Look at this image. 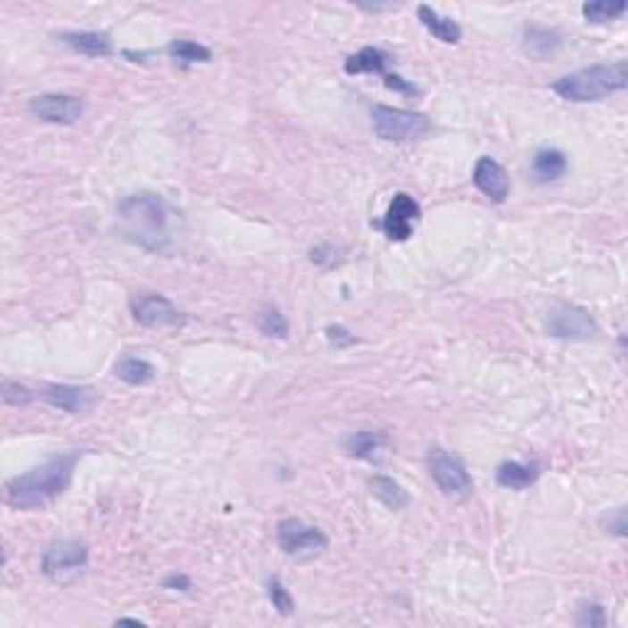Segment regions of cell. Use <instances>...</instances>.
Returning <instances> with one entry per match:
<instances>
[{
    "mask_svg": "<svg viewBox=\"0 0 628 628\" xmlns=\"http://www.w3.org/2000/svg\"><path fill=\"white\" fill-rule=\"evenodd\" d=\"M77 459L79 452L52 456L45 465L35 466V469L10 479L8 486H5V501H8V506L18 508V511H32V508L49 506V503L59 498L69 489Z\"/></svg>",
    "mask_w": 628,
    "mask_h": 628,
    "instance_id": "6da1fadb",
    "label": "cell"
},
{
    "mask_svg": "<svg viewBox=\"0 0 628 628\" xmlns=\"http://www.w3.org/2000/svg\"><path fill=\"white\" fill-rule=\"evenodd\" d=\"M118 219L123 233L150 251H163L170 243L172 212L157 194H130L118 202Z\"/></svg>",
    "mask_w": 628,
    "mask_h": 628,
    "instance_id": "7a4b0ae2",
    "label": "cell"
},
{
    "mask_svg": "<svg viewBox=\"0 0 628 628\" xmlns=\"http://www.w3.org/2000/svg\"><path fill=\"white\" fill-rule=\"evenodd\" d=\"M628 87V64L614 62V64H594V67L580 69L574 74L557 79L552 84V91L560 94L565 101L574 104H590V101H601L616 91H624Z\"/></svg>",
    "mask_w": 628,
    "mask_h": 628,
    "instance_id": "3957f363",
    "label": "cell"
},
{
    "mask_svg": "<svg viewBox=\"0 0 628 628\" xmlns=\"http://www.w3.org/2000/svg\"><path fill=\"white\" fill-rule=\"evenodd\" d=\"M371 123H373V133L381 140H388V143L420 140V138H425L432 130V121L425 113L390 106H373Z\"/></svg>",
    "mask_w": 628,
    "mask_h": 628,
    "instance_id": "277c9868",
    "label": "cell"
},
{
    "mask_svg": "<svg viewBox=\"0 0 628 628\" xmlns=\"http://www.w3.org/2000/svg\"><path fill=\"white\" fill-rule=\"evenodd\" d=\"M88 548L81 540H57L42 555V572L54 584H69L87 570Z\"/></svg>",
    "mask_w": 628,
    "mask_h": 628,
    "instance_id": "5b68a950",
    "label": "cell"
},
{
    "mask_svg": "<svg viewBox=\"0 0 628 628\" xmlns=\"http://www.w3.org/2000/svg\"><path fill=\"white\" fill-rule=\"evenodd\" d=\"M545 327L550 337L565 341H590L599 334V324L591 317V312L574 302H555L548 312Z\"/></svg>",
    "mask_w": 628,
    "mask_h": 628,
    "instance_id": "8992f818",
    "label": "cell"
},
{
    "mask_svg": "<svg viewBox=\"0 0 628 628\" xmlns=\"http://www.w3.org/2000/svg\"><path fill=\"white\" fill-rule=\"evenodd\" d=\"M427 469L432 481L437 483V489L449 496V498H466L472 496L473 481L466 466L456 459V456L447 455L442 449H435L430 459H427Z\"/></svg>",
    "mask_w": 628,
    "mask_h": 628,
    "instance_id": "52a82bcc",
    "label": "cell"
},
{
    "mask_svg": "<svg viewBox=\"0 0 628 628\" xmlns=\"http://www.w3.org/2000/svg\"><path fill=\"white\" fill-rule=\"evenodd\" d=\"M278 545L285 555L292 557H312L327 548V535L297 518H285L278 525Z\"/></svg>",
    "mask_w": 628,
    "mask_h": 628,
    "instance_id": "ba28073f",
    "label": "cell"
},
{
    "mask_svg": "<svg viewBox=\"0 0 628 628\" xmlns=\"http://www.w3.org/2000/svg\"><path fill=\"white\" fill-rule=\"evenodd\" d=\"M29 113L45 123L71 126L84 116V101L74 94H42L29 101Z\"/></svg>",
    "mask_w": 628,
    "mask_h": 628,
    "instance_id": "9c48e42d",
    "label": "cell"
},
{
    "mask_svg": "<svg viewBox=\"0 0 628 628\" xmlns=\"http://www.w3.org/2000/svg\"><path fill=\"white\" fill-rule=\"evenodd\" d=\"M130 312L136 317L138 324L150 329L160 327H180L184 324V312L177 310L172 302L155 295V292H147V295H138L136 300L130 302Z\"/></svg>",
    "mask_w": 628,
    "mask_h": 628,
    "instance_id": "30bf717a",
    "label": "cell"
},
{
    "mask_svg": "<svg viewBox=\"0 0 628 628\" xmlns=\"http://www.w3.org/2000/svg\"><path fill=\"white\" fill-rule=\"evenodd\" d=\"M420 216H423V209H420V204L410 197V194L406 192H398L396 197H393V202L388 204V212L386 216H383V233H386L390 241H407L410 236H413V229H415V223L420 222Z\"/></svg>",
    "mask_w": 628,
    "mask_h": 628,
    "instance_id": "8fae6325",
    "label": "cell"
},
{
    "mask_svg": "<svg viewBox=\"0 0 628 628\" xmlns=\"http://www.w3.org/2000/svg\"><path fill=\"white\" fill-rule=\"evenodd\" d=\"M473 184L481 194H486L491 202L503 204L511 192V180L501 163H496L493 157H479V163L473 167Z\"/></svg>",
    "mask_w": 628,
    "mask_h": 628,
    "instance_id": "7c38bea8",
    "label": "cell"
},
{
    "mask_svg": "<svg viewBox=\"0 0 628 628\" xmlns=\"http://www.w3.org/2000/svg\"><path fill=\"white\" fill-rule=\"evenodd\" d=\"M38 398H42L52 407L71 413V415L87 413L96 406V393L84 386H45L38 393Z\"/></svg>",
    "mask_w": 628,
    "mask_h": 628,
    "instance_id": "4fadbf2b",
    "label": "cell"
},
{
    "mask_svg": "<svg viewBox=\"0 0 628 628\" xmlns=\"http://www.w3.org/2000/svg\"><path fill=\"white\" fill-rule=\"evenodd\" d=\"M390 449V440L386 432L381 430H361L347 440V452L354 459H364V462H383Z\"/></svg>",
    "mask_w": 628,
    "mask_h": 628,
    "instance_id": "5bb4252c",
    "label": "cell"
},
{
    "mask_svg": "<svg viewBox=\"0 0 628 628\" xmlns=\"http://www.w3.org/2000/svg\"><path fill=\"white\" fill-rule=\"evenodd\" d=\"M540 476V466L535 462H503L496 469V483L511 491H525Z\"/></svg>",
    "mask_w": 628,
    "mask_h": 628,
    "instance_id": "9a60e30c",
    "label": "cell"
},
{
    "mask_svg": "<svg viewBox=\"0 0 628 628\" xmlns=\"http://www.w3.org/2000/svg\"><path fill=\"white\" fill-rule=\"evenodd\" d=\"M62 42L69 45L71 49H77L87 57H108L113 47L106 32H94V29H84V32H67L62 35Z\"/></svg>",
    "mask_w": 628,
    "mask_h": 628,
    "instance_id": "2e32d148",
    "label": "cell"
},
{
    "mask_svg": "<svg viewBox=\"0 0 628 628\" xmlns=\"http://www.w3.org/2000/svg\"><path fill=\"white\" fill-rule=\"evenodd\" d=\"M417 18H420V22H423L440 42H445V45H456V42L462 39V28L456 25L455 20L440 15V13L430 8V5H420V8H417Z\"/></svg>",
    "mask_w": 628,
    "mask_h": 628,
    "instance_id": "e0dca14e",
    "label": "cell"
},
{
    "mask_svg": "<svg viewBox=\"0 0 628 628\" xmlns=\"http://www.w3.org/2000/svg\"><path fill=\"white\" fill-rule=\"evenodd\" d=\"M532 172L538 177V182H555L567 172V157L562 150L542 147L532 157Z\"/></svg>",
    "mask_w": 628,
    "mask_h": 628,
    "instance_id": "ac0fdd59",
    "label": "cell"
},
{
    "mask_svg": "<svg viewBox=\"0 0 628 628\" xmlns=\"http://www.w3.org/2000/svg\"><path fill=\"white\" fill-rule=\"evenodd\" d=\"M386 64L388 54L383 49L364 47L344 62V71L347 74H383L386 77Z\"/></svg>",
    "mask_w": 628,
    "mask_h": 628,
    "instance_id": "d6986e66",
    "label": "cell"
},
{
    "mask_svg": "<svg viewBox=\"0 0 628 628\" xmlns=\"http://www.w3.org/2000/svg\"><path fill=\"white\" fill-rule=\"evenodd\" d=\"M368 489L390 511H403L407 503H410V496H407L406 489L396 479H390V476H373L368 481Z\"/></svg>",
    "mask_w": 628,
    "mask_h": 628,
    "instance_id": "ffe728a7",
    "label": "cell"
},
{
    "mask_svg": "<svg viewBox=\"0 0 628 628\" xmlns=\"http://www.w3.org/2000/svg\"><path fill=\"white\" fill-rule=\"evenodd\" d=\"M113 373H116L123 383H128V386H146V383H150V381L155 378V368H153V364L146 361V358L123 356L116 366H113Z\"/></svg>",
    "mask_w": 628,
    "mask_h": 628,
    "instance_id": "44dd1931",
    "label": "cell"
},
{
    "mask_svg": "<svg viewBox=\"0 0 628 628\" xmlns=\"http://www.w3.org/2000/svg\"><path fill=\"white\" fill-rule=\"evenodd\" d=\"M562 39L555 29L548 28H531L525 32V49L535 54V57H548V54H555L560 49Z\"/></svg>",
    "mask_w": 628,
    "mask_h": 628,
    "instance_id": "7402d4cb",
    "label": "cell"
},
{
    "mask_svg": "<svg viewBox=\"0 0 628 628\" xmlns=\"http://www.w3.org/2000/svg\"><path fill=\"white\" fill-rule=\"evenodd\" d=\"M167 54L172 59H180L184 64H197V62H212V49L204 47L192 39H172L167 45Z\"/></svg>",
    "mask_w": 628,
    "mask_h": 628,
    "instance_id": "603a6c76",
    "label": "cell"
},
{
    "mask_svg": "<svg viewBox=\"0 0 628 628\" xmlns=\"http://www.w3.org/2000/svg\"><path fill=\"white\" fill-rule=\"evenodd\" d=\"M626 3L624 0H591V3H584L582 5V15L590 20V22H609V20L621 18L626 13Z\"/></svg>",
    "mask_w": 628,
    "mask_h": 628,
    "instance_id": "cb8c5ba5",
    "label": "cell"
},
{
    "mask_svg": "<svg viewBox=\"0 0 628 628\" xmlns=\"http://www.w3.org/2000/svg\"><path fill=\"white\" fill-rule=\"evenodd\" d=\"M258 327H261L265 337H288V319H285V314L278 307H263L261 314H258Z\"/></svg>",
    "mask_w": 628,
    "mask_h": 628,
    "instance_id": "d4e9b609",
    "label": "cell"
},
{
    "mask_svg": "<svg viewBox=\"0 0 628 628\" xmlns=\"http://www.w3.org/2000/svg\"><path fill=\"white\" fill-rule=\"evenodd\" d=\"M268 599H271V604L275 607L278 614H282V616H292V611H295V599H292L290 591L285 590V584H282L278 577H271V580H268Z\"/></svg>",
    "mask_w": 628,
    "mask_h": 628,
    "instance_id": "484cf974",
    "label": "cell"
},
{
    "mask_svg": "<svg viewBox=\"0 0 628 628\" xmlns=\"http://www.w3.org/2000/svg\"><path fill=\"white\" fill-rule=\"evenodd\" d=\"M3 400L8 403V406H15V407H22V406H29L35 398H38V393H32L28 386H22V383H13V381H3Z\"/></svg>",
    "mask_w": 628,
    "mask_h": 628,
    "instance_id": "4316f807",
    "label": "cell"
},
{
    "mask_svg": "<svg viewBox=\"0 0 628 628\" xmlns=\"http://www.w3.org/2000/svg\"><path fill=\"white\" fill-rule=\"evenodd\" d=\"M577 626H590V628H604L607 626V614L601 604H587L582 607L580 616H577Z\"/></svg>",
    "mask_w": 628,
    "mask_h": 628,
    "instance_id": "83f0119b",
    "label": "cell"
},
{
    "mask_svg": "<svg viewBox=\"0 0 628 628\" xmlns=\"http://www.w3.org/2000/svg\"><path fill=\"white\" fill-rule=\"evenodd\" d=\"M327 339H329V344H331V347H337V348L351 347V344L356 341V339H354V334H351L348 329L339 327V324H334V327L327 329Z\"/></svg>",
    "mask_w": 628,
    "mask_h": 628,
    "instance_id": "f1b7e54d",
    "label": "cell"
},
{
    "mask_svg": "<svg viewBox=\"0 0 628 628\" xmlns=\"http://www.w3.org/2000/svg\"><path fill=\"white\" fill-rule=\"evenodd\" d=\"M163 587L164 590L187 591V590H192V580H189L187 574H170V577H164Z\"/></svg>",
    "mask_w": 628,
    "mask_h": 628,
    "instance_id": "f546056e",
    "label": "cell"
},
{
    "mask_svg": "<svg viewBox=\"0 0 628 628\" xmlns=\"http://www.w3.org/2000/svg\"><path fill=\"white\" fill-rule=\"evenodd\" d=\"M386 87L393 88V91H406V94L415 91V88L410 87L407 81H403V79L398 77V74H386Z\"/></svg>",
    "mask_w": 628,
    "mask_h": 628,
    "instance_id": "4dcf8cb0",
    "label": "cell"
},
{
    "mask_svg": "<svg viewBox=\"0 0 628 628\" xmlns=\"http://www.w3.org/2000/svg\"><path fill=\"white\" fill-rule=\"evenodd\" d=\"M118 624H133V626H143V621H138V619H118Z\"/></svg>",
    "mask_w": 628,
    "mask_h": 628,
    "instance_id": "1f68e13d",
    "label": "cell"
}]
</instances>
